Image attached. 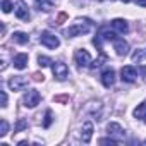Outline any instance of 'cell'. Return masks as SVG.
<instances>
[{"label": "cell", "instance_id": "33", "mask_svg": "<svg viewBox=\"0 0 146 146\" xmlns=\"http://www.w3.org/2000/svg\"><path fill=\"white\" fill-rule=\"evenodd\" d=\"M120 2H124V4H129V2H132V0H120Z\"/></svg>", "mask_w": 146, "mask_h": 146}, {"label": "cell", "instance_id": "20", "mask_svg": "<svg viewBox=\"0 0 146 146\" xmlns=\"http://www.w3.org/2000/svg\"><path fill=\"white\" fill-rule=\"evenodd\" d=\"M144 60H146V50H136V52L132 53V62L141 64V62H144Z\"/></svg>", "mask_w": 146, "mask_h": 146}, {"label": "cell", "instance_id": "35", "mask_svg": "<svg viewBox=\"0 0 146 146\" xmlns=\"http://www.w3.org/2000/svg\"><path fill=\"white\" fill-rule=\"evenodd\" d=\"M144 144H146V139H144Z\"/></svg>", "mask_w": 146, "mask_h": 146}, {"label": "cell", "instance_id": "29", "mask_svg": "<svg viewBox=\"0 0 146 146\" xmlns=\"http://www.w3.org/2000/svg\"><path fill=\"white\" fill-rule=\"evenodd\" d=\"M53 100H55V102H58V103H67V102H69V96L62 95V96H55Z\"/></svg>", "mask_w": 146, "mask_h": 146}, {"label": "cell", "instance_id": "13", "mask_svg": "<svg viewBox=\"0 0 146 146\" xmlns=\"http://www.w3.org/2000/svg\"><path fill=\"white\" fill-rule=\"evenodd\" d=\"M91 137H93V122L91 120H86L83 124V129H81V141L88 144L91 141Z\"/></svg>", "mask_w": 146, "mask_h": 146}, {"label": "cell", "instance_id": "4", "mask_svg": "<svg viewBox=\"0 0 146 146\" xmlns=\"http://www.w3.org/2000/svg\"><path fill=\"white\" fill-rule=\"evenodd\" d=\"M7 84H9V88H11L12 91H23V90L28 88L29 81H28V78H24V76H12Z\"/></svg>", "mask_w": 146, "mask_h": 146}, {"label": "cell", "instance_id": "10", "mask_svg": "<svg viewBox=\"0 0 146 146\" xmlns=\"http://www.w3.org/2000/svg\"><path fill=\"white\" fill-rule=\"evenodd\" d=\"M107 132H108L110 137H113V139H117V141L124 139V136H125V131H124L122 125L117 124V122H110V124L107 125Z\"/></svg>", "mask_w": 146, "mask_h": 146}, {"label": "cell", "instance_id": "31", "mask_svg": "<svg viewBox=\"0 0 146 146\" xmlns=\"http://www.w3.org/2000/svg\"><path fill=\"white\" fill-rule=\"evenodd\" d=\"M137 2V5H141V7H146V0H136Z\"/></svg>", "mask_w": 146, "mask_h": 146}, {"label": "cell", "instance_id": "5", "mask_svg": "<svg viewBox=\"0 0 146 146\" xmlns=\"http://www.w3.org/2000/svg\"><path fill=\"white\" fill-rule=\"evenodd\" d=\"M52 72H53V78L58 79V81H64L69 76V69L64 62H53L52 64Z\"/></svg>", "mask_w": 146, "mask_h": 146}, {"label": "cell", "instance_id": "27", "mask_svg": "<svg viewBox=\"0 0 146 146\" xmlns=\"http://www.w3.org/2000/svg\"><path fill=\"white\" fill-rule=\"evenodd\" d=\"M65 19H67V14H65V12H60V14H58V17L55 19V23H53V24H58V26H60Z\"/></svg>", "mask_w": 146, "mask_h": 146}, {"label": "cell", "instance_id": "19", "mask_svg": "<svg viewBox=\"0 0 146 146\" xmlns=\"http://www.w3.org/2000/svg\"><path fill=\"white\" fill-rule=\"evenodd\" d=\"M107 60H108V57H107V55L103 53V50H100V57H98V58H95V60H93V62L90 64V67H91V69H96V67L103 65V64H105Z\"/></svg>", "mask_w": 146, "mask_h": 146}, {"label": "cell", "instance_id": "25", "mask_svg": "<svg viewBox=\"0 0 146 146\" xmlns=\"http://www.w3.org/2000/svg\"><path fill=\"white\" fill-rule=\"evenodd\" d=\"M28 127V122L24 120V119H19L17 120V124H16V129H14V132H21L23 129H26Z\"/></svg>", "mask_w": 146, "mask_h": 146}, {"label": "cell", "instance_id": "21", "mask_svg": "<svg viewBox=\"0 0 146 146\" xmlns=\"http://www.w3.org/2000/svg\"><path fill=\"white\" fill-rule=\"evenodd\" d=\"M52 124H53V113H52V110H46L45 112V119H43V127L48 129Z\"/></svg>", "mask_w": 146, "mask_h": 146}, {"label": "cell", "instance_id": "28", "mask_svg": "<svg viewBox=\"0 0 146 146\" xmlns=\"http://www.w3.org/2000/svg\"><path fill=\"white\" fill-rule=\"evenodd\" d=\"M45 79V76L41 74V72H35V74H33V81H36V83H41Z\"/></svg>", "mask_w": 146, "mask_h": 146}, {"label": "cell", "instance_id": "30", "mask_svg": "<svg viewBox=\"0 0 146 146\" xmlns=\"http://www.w3.org/2000/svg\"><path fill=\"white\" fill-rule=\"evenodd\" d=\"M0 95H2V107H7V93L0 91Z\"/></svg>", "mask_w": 146, "mask_h": 146}, {"label": "cell", "instance_id": "7", "mask_svg": "<svg viewBox=\"0 0 146 146\" xmlns=\"http://www.w3.org/2000/svg\"><path fill=\"white\" fill-rule=\"evenodd\" d=\"M14 12H16V17L21 19V21H29V9H28V4L24 0H19L16 2V7H14Z\"/></svg>", "mask_w": 146, "mask_h": 146}, {"label": "cell", "instance_id": "17", "mask_svg": "<svg viewBox=\"0 0 146 146\" xmlns=\"http://www.w3.org/2000/svg\"><path fill=\"white\" fill-rule=\"evenodd\" d=\"M12 41L17 43V45H26V43L29 41V36H28L26 33H23V31H16V33L12 35Z\"/></svg>", "mask_w": 146, "mask_h": 146}, {"label": "cell", "instance_id": "18", "mask_svg": "<svg viewBox=\"0 0 146 146\" xmlns=\"http://www.w3.org/2000/svg\"><path fill=\"white\" fill-rule=\"evenodd\" d=\"M134 117H136V119H141V120L146 119V100L141 102V103L134 108Z\"/></svg>", "mask_w": 146, "mask_h": 146}, {"label": "cell", "instance_id": "34", "mask_svg": "<svg viewBox=\"0 0 146 146\" xmlns=\"http://www.w3.org/2000/svg\"><path fill=\"white\" fill-rule=\"evenodd\" d=\"M96 2H112V0H96Z\"/></svg>", "mask_w": 146, "mask_h": 146}, {"label": "cell", "instance_id": "2", "mask_svg": "<svg viewBox=\"0 0 146 146\" xmlns=\"http://www.w3.org/2000/svg\"><path fill=\"white\" fill-rule=\"evenodd\" d=\"M41 102V95L38 90H28L24 93V98H23V103L26 108H35L36 105H40Z\"/></svg>", "mask_w": 146, "mask_h": 146}, {"label": "cell", "instance_id": "3", "mask_svg": "<svg viewBox=\"0 0 146 146\" xmlns=\"http://www.w3.org/2000/svg\"><path fill=\"white\" fill-rule=\"evenodd\" d=\"M40 41H41V45H45L46 48H52V50H55V48L60 46V40L53 33H50V31H41Z\"/></svg>", "mask_w": 146, "mask_h": 146}, {"label": "cell", "instance_id": "14", "mask_svg": "<svg viewBox=\"0 0 146 146\" xmlns=\"http://www.w3.org/2000/svg\"><path fill=\"white\" fill-rule=\"evenodd\" d=\"M110 24H112V29H113L115 33H119V35H125V33L129 31V24H127V21H124V19H113Z\"/></svg>", "mask_w": 146, "mask_h": 146}, {"label": "cell", "instance_id": "1", "mask_svg": "<svg viewBox=\"0 0 146 146\" xmlns=\"http://www.w3.org/2000/svg\"><path fill=\"white\" fill-rule=\"evenodd\" d=\"M91 28H93L91 19H88V17H79V19H76L74 23H72V24L65 29V36H67V38L81 36V35L90 33V31H91Z\"/></svg>", "mask_w": 146, "mask_h": 146}, {"label": "cell", "instance_id": "32", "mask_svg": "<svg viewBox=\"0 0 146 146\" xmlns=\"http://www.w3.org/2000/svg\"><path fill=\"white\" fill-rule=\"evenodd\" d=\"M17 144H19V146H24V144H29V143H28V141H19Z\"/></svg>", "mask_w": 146, "mask_h": 146}, {"label": "cell", "instance_id": "15", "mask_svg": "<svg viewBox=\"0 0 146 146\" xmlns=\"http://www.w3.org/2000/svg\"><path fill=\"white\" fill-rule=\"evenodd\" d=\"M28 60H29L28 53H17V55L12 58V64H14V67H16V69L23 70V69H26V67H28Z\"/></svg>", "mask_w": 146, "mask_h": 146}, {"label": "cell", "instance_id": "16", "mask_svg": "<svg viewBox=\"0 0 146 146\" xmlns=\"http://www.w3.org/2000/svg\"><path fill=\"white\" fill-rule=\"evenodd\" d=\"M53 4L55 0H35V7L40 12H50L53 9Z\"/></svg>", "mask_w": 146, "mask_h": 146}, {"label": "cell", "instance_id": "8", "mask_svg": "<svg viewBox=\"0 0 146 146\" xmlns=\"http://www.w3.org/2000/svg\"><path fill=\"white\" fill-rule=\"evenodd\" d=\"M74 60H76V64H78L79 67H86V65L91 64V55H90L88 50L79 48V50H76V53H74Z\"/></svg>", "mask_w": 146, "mask_h": 146}, {"label": "cell", "instance_id": "26", "mask_svg": "<svg viewBox=\"0 0 146 146\" xmlns=\"http://www.w3.org/2000/svg\"><path fill=\"white\" fill-rule=\"evenodd\" d=\"M120 141H117V139H113V137H110V139H100V144H112V146H115V144H119Z\"/></svg>", "mask_w": 146, "mask_h": 146}, {"label": "cell", "instance_id": "12", "mask_svg": "<svg viewBox=\"0 0 146 146\" xmlns=\"http://www.w3.org/2000/svg\"><path fill=\"white\" fill-rule=\"evenodd\" d=\"M102 84L105 88H112L115 84V70L112 67H107L103 72H102Z\"/></svg>", "mask_w": 146, "mask_h": 146}, {"label": "cell", "instance_id": "22", "mask_svg": "<svg viewBox=\"0 0 146 146\" xmlns=\"http://www.w3.org/2000/svg\"><path fill=\"white\" fill-rule=\"evenodd\" d=\"M38 64H40L41 67H48V65H52L53 62H52L50 57H46V55H40V57H38Z\"/></svg>", "mask_w": 146, "mask_h": 146}, {"label": "cell", "instance_id": "9", "mask_svg": "<svg viewBox=\"0 0 146 146\" xmlns=\"http://www.w3.org/2000/svg\"><path fill=\"white\" fill-rule=\"evenodd\" d=\"M86 112L93 117V119H96V120H100L102 119V112H103V105H102V102H88L86 103Z\"/></svg>", "mask_w": 146, "mask_h": 146}, {"label": "cell", "instance_id": "6", "mask_svg": "<svg viewBox=\"0 0 146 146\" xmlns=\"http://www.w3.org/2000/svg\"><path fill=\"white\" fill-rule=\"evenodd\" d=\"M120 79L124 83H134L137 79V70H136V67H132V65L122 67L120 69Z\"/></svg>", "mask_w": 146, "mask_h": 146}, {"label": "cell", "instance_id": "24", "mask_svg": "<svg viewBox=\"0 0 146 146\" xmlns=\"http://www.w3.org/2000/svg\"><path fill=\"white\" fill-rule=\"evenodd\" d=\"M14 7H16V5L11 2V0H2V11H4L5 14H7V12H11Z\"/></svg>", "mask_w": 146, "mask_h": 146}, {"label": "cell", "instance_id": "23", "mask_svg": "<svg viewBox=\"0 0 146 146\" xmlns=\"http://www.w3.org/2000/svg\"><path fill=\"white\" fill-rule=\"evenodd\" d=\"M7 132H9V122L5 120V119H2L0 120V136H7Z\"/></svg>", "mask_w": 146, "mask_h": 146}, {"label": "cell", "instance_id": "11", "mask_svg": "<svg viewBox=\"0 0 146 146\" xmlns=\"http://www.w3.org/2000/svg\"><path fill=\"white\" fill-rule=\"evenodd\" d=\"M112 43H113V50H115V53H117L119 57H125V55L129 53V43H127L124 38H119V36H117Z\"/></svg>", "mask_w": 146, "mask_h": 146}]
</instances>
